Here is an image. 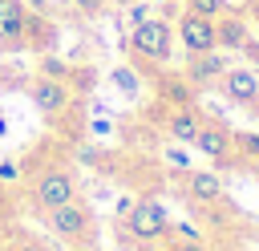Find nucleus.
<instances>
[{"label": "nucleus", "mask_w": 259, "mask_h": 251, "mask_svg": "<svg viewBox=\"0 0 259 251\" xmlns=\"http://www.w3.org/2000/svg\"><path fill=\"white\" fill-rule=\"evenodd\" d=\"M130 49L146 61H170V49H174V28L162 20V16H146L130 28Z\"/></svg>", "instance_id": "1"}, {"label": "nucleus", "mask_w": 259, "mask_h": 251, "mask_svg": "<svg viewBox=\"0 0 259 251\" xmlns=\"http://www.w3.org/2000/svg\"><path fill=\"white\" fill-rule=\"evenodd\" d=\"M178 40L182 49L194 57V53H214L219 49V36H214V20L210 16H198V12H182L178 16Z\"/></svg>", "instance_id": "2"}, {"label": "nucleus", "mask_w": 259, "mask_h": 251, "mask_svg": "<svg viewBox=\"0 0 259 251\" xmlns=\"http://www.w3.org/2000/svg\"><path fill=\"white\" fill-rule=\"evenodd\" d=\"M125 227H130V235L134 239H142V243H150V239H162L166 231H170V219H166V211L158 206V202H134L130 206V215H125Z\"/></svg>", "instance_id": "3"}, {"label": "nucleus", "mask_w": 259, "mask_h": 251, "mask_svg": "<svg viewBox=\"0 0 259 251\" xmlns=\"http://www.w3.org/2000/svg\"><path fill=\"white\" fill-rule=\"evenodd\" d=\"M73 194H77V182H73V174H69V170H45V174L32 182V198H36V206H40V211L69 202Z\"/></svg>", "instance_id": "4"}, {"label": "nucleus", "mask_w": 259, "mask_h": 251, "mask_svg": "<svg viewBox=\"0 0 259 251\" xmlns=\"http://www.w3.org/2000/svg\"><path fill=\"white\" fill-rule=\"evenodd\" d=\"M45 223H49V231L53 235H61V239H81L85 231H89V211L81 206V202H61V206H49L45 211Z\"/></svg>", "instance_id": "5"}, {"label": "nucleus", "mask_w": 259, "mask_h": 251, "mask_svg": "<svg viewBox=\"0 0 259 251\" xmlns=\"http://www.w3.org/2000/svg\"><path fill=\"white\" fill-rule=\"evenodd\" d=\"M24 36H28L24 0H0V49H20Z\"/></svg>", "instance_id": "6"}, {"label": "nucleus", "mask_w": 259, "mask_h": 251, "mask_svg": "<svg viewBox=\"0 0 259 251\" xmlns=\"http://www.w3.org/2000/svg\"><path fill=\"white\" fill-rule=\"evenodd\" d=\"M28 97H32V105H36L45 117H57V113L69 105V89H65V81H57V77H36V81L28 85Z\"/></svg>", "instance_id": "7"}, {"label": "nucleus", "mask_w": 259, "mask_h": 251, "mask_svg": "<svg viewBox=\"0 0 259 251\" xmlns=\"http://www.w3.org/2000/svg\"><path fill=\"white\" fill-rule=\"evenodd\" d=\"M219 85H223V93H227L231 101H239V105H255V101H259V77H255L251 69H227V73L219 77Z\"/></svg>", "instance_id": "8"}, {"label": "nucleus", "mask_w": 259, "mask_h": 251, "mask_svg": "<svg viewBox=\"0 0 259 251\" xmlns=\"http://www.w3.org/2000/svg\"><path fill=\"white\" fill-rule=\"evenodd\" d=\"M231 65H227V57L214 49V53H194L190 61H186V77L194 81V85H214L223 73H227Z\"/></svg>", "instance_id": "9"}, {"label": "nucleus", "mask_w": 259, "mask_h": 251, "mask_svg": "<svg viewBox=\"0 0 259 251\" xmlns=\"http://www.w3.org/2000/svg\"><path fill=\"white\" fill-rule=\"evenodd\" d=\"M190 146H194L198 154H206V158H227L235 142H231V134H227V126H219V121H202Z\"/></svg>", "instance_id": "10"}, {"label": "nucleus", "mask_w": 259, "mask_h": 251, "mask_svg": "<svg viewBox=\"0 0 259 251\" xmlns=\"http://www.w3.org/2000/svg\"><path fill=\"white\" fill-rule=\"evenodd\" d=\"M214 36H219V49H251L247 20H243V16H235V12L214 16Z\"/></svg>", "instance_id": "11"}, {"label": "nucleus", "mask_w": 259, "mask_h": 251, "mask_svg": "<svg viewBox=\"0 0 259 251\" xmlns=\"http://www.w3.org/2000/svg\"><path fill=\"white\" fill-rule=\"evenodd\" d=\"M223 178L214 174V170H190L186 174V194L194 198V202H219L223 198Z\"/></svg>", "instance_id": "12"}, {"label": "nucleus", "mask_w": 259, "mask_h": 251, "mask_svg": "<svg viewBox=\"0 0 259 251\" xmlns=\"http://www.w3.org/2000/svg\"><path fill=\"white\" fill-rule=\"evenodd\" d=\"M198 126H202V113L190 109V105H178V109L170 113V138H174V142H194Z\"/></svg>", "instance_id": "13"}, {"label": "nucleus", "mask_w": 259, "mask_h": 251, "mask_svg": "<svg viewBox=\"0 0 259 251\" xmlns=\"http://www.w3.org/2000/svg\"><path fill=\"white\" fill-rule=\"evenodd\" d=\"M186 8L198 12V16H210V20H214V16L227 12V0H186Z\"/></svg>", "instance_id": "14"}, {"label": "nucleus", "mask_w": 259, "mask_h": 251, "mask_svg": "<svg viewBox=\"0 0 259 251\" xmlns=\"http://www.w3.org/2000/svg\"><path fill=\"white\" fill-rule=\"evenodd\" d=\"M113 85H117L125 97H134V93H138V77H134L130 69H113Z\"/></svg>", "instance_id": "15"}, {"label": "nucleus", "mask_w": 259, "mask_h": 251, "mask_svg": "<svg viewBox=\"0 0 259 251\" xmlns=\"http://www.w3.org/2000/svg\"><path fill=\"white\" fill-rule=\"evenodd\" d=\"M40 77H57V81H61V77H65V61L45 57V61H40Z\"/></svg>", "instance_id": "16"}, {"label": "nucleus", "mask_w": 259, "mask_h": 251, "mask_svg": "<svg viewBox=\"0 0 259 251\" xmlns=\"http://www.w3.org/2000/svg\"><path fill=\"white\" fill-rule=\"evenodd\" d=\"M239 150L247 158H259V134H239Z\"/></svg>", "instance_id": "17"}, {"label": "nucleus", "mask_w": 259, "mask_h": 251, "mask_svg": "<svg viewBox=\"0 0 259 251\" xmlns=\"http://www.w3.org/2000/svg\"><path fill=\"white\" fill-rule=\"evenodd\" d=\"M73 8H77V12H85V16H97V12L105 8V0H73Z\"/></svg>", "instance_id": "18"}, {"label": "nucleus", "mask_w": 259, "mask_h": 251, "mask_svg": "<svg viewBox=\"0 0 259 251\" xmlns=\"http://www.w3.org/2000/svg\"><path fill=\"white\" fill-rule=\"evenodd\" d=\"M16 174H20L16 162H0V178H16Z\"/></svg>", "instance_id": "19"}, {"label": "nucleus", "mask_w": 259, "mask_h": 251, "mask_svg": "<svg viewBox=\"0 0 259 251\" xmlns=\"http://www.w3.org/2000/svg\"><path fill=\"white\" fill-rule=\"evenodd\" d=\"M146 16H150V12H146V4H134V8H130V20H134V24H138V20H146Z\"/></svg>", "instance_id": "20"}, {"label": "nucleus", "mask_w": 259, "mask_h": 251, "mask_svg": "<svg viewBox=\"0 0 259 251\" xmlns=\"http://www.w3.org/2000/svg\"><path fill=\"white\" fill-rule=\"evenodd\" d=\"M166 158H170V162H174V166H186V154H182V150H178V146H174V150H166Z\"/></svg>", "instance_id": "21"}, {"label": "nucleus", "mask_w": 259, "mask_h": 251, "mask_svg": "<svg viewBox=\"0 0 259 251\" xmlns=\"http://www.w3.org/2000/svg\"><path fill=\"white\" fill-rule=\"evenodd\" d=\"M16 251H49V247H40L36 239H20V247H16Z\"/></svg>", "instance_id": "22"}, {"label": "nucleus", "mask_w": 259, "mask_h": 251, "mask_svg": "<svg viewBox=\"0 0 259 251\" xmlns=\"http://www.w3.org/2000/svg\"><path fill=\"white\" fill-rule=\"evenodd\" d=\"M130 206H134V198H117V215H121V219L130 215Z\"/></svg>", "instance_id": "23"}, {"label": "nucleus", "mask_w": 259, "mask_h": 251, "mask_svg": "<svg viewBox=\"0 0 259 251\" xmlns=\"http://www.w3.org/2000/svg\"><path fill=\"white\" fill-rule=\"evenodd\" d=\"M178 251H198V243H178Z\"/></svg>", "instance_id": "24"}, {"label": "nucleus", "mask_w": 259, "mask_h": 251, "mask_svg": "<svg viewBox=\"0 0 259 251\" xmlns=\"http://www.w3.org/2000/svg\"><path fill=\"white\" fill-rule=\"evenodd\" d=\"M4 130H8V126H4V117H0V134H4Z\"/></svg>", "instance_id": "25"}, {"label": "nucleus", "mask_w": 259, "mask_h": 251, "mask_svg": "<svg viewBox=\"0 0 259 251\" xmlns=\"http://www.w3.org/2000/svg\"><path fill=\"white\" fill-rule=\"evenodd\" d=\"M255 20H259V0H255Z\"/></svg>", "instance_id": "26"}, {"label": "nucleus", "mask_w": 259, "mask_h": 251, "mask_svg": "<svg viewBox=\"0 0 259 251\" xmlns=\"http://www.w3.org/2000/svg\"><path fill=\"white\" fill-rule=\"evenodd\" d=\"M255 178H259V170H255Z\"/></svg>", "instance_id": "27"}]
</instances>
